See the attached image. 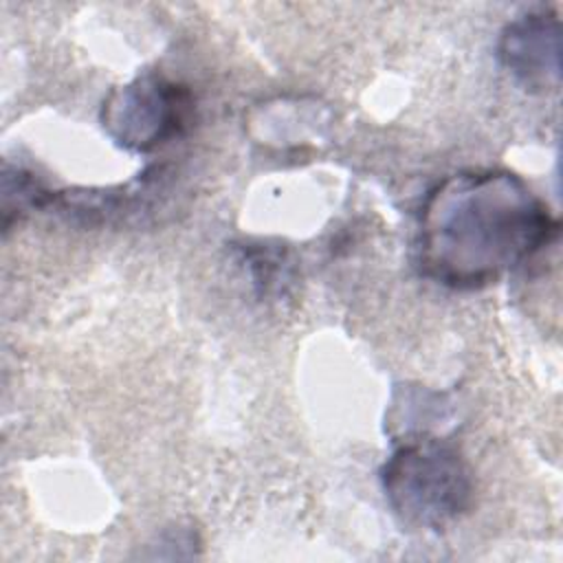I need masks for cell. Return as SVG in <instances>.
<instances>
[{"instance_id": "obj_3", "label": "cell", "mask_w": 563, "mask_h": 563, "mask_svg": "<svg viewBox=\"0 0 563 563\" xmlns=\"http://www.w3.org/2000/svg\"><path fill=\"white\" fill-rule=\"evenodd\" d=\"M194 117V97L187 86L163 75L145 73L108 92L101 106V125L123 150L152 152L180 136Z\"/></svg>"}, {"instance_id": "obj_2", "label": "cell", "mask_w": 563, "mask_h": 563, "mask_svg": "<svg viewBox=\"0 0 563 563\" xmlns=\"http://www.w3.org/2000/svg\"><path fill=\"white\" fill-rule=\"evenodd\" d=\"M380 486L394 515L411 528L442 530L473 501L464 455L435 433L400 438L380 468Z\"/></svg>"}, {"instance_id": "obj_1", "label": "cell", "mask_w": 563, "mask_h": 563, "mask_svg": "<svg viewBox=\"0 0 563 563\" xmlns=\"http://www.w3.org/2000/svg\"><path fill=\"white\" fill-rule=\"evenodd\" d=\"M556 235L559 220L517 174L471 169L429 189L416 251L424 277L477 290L526 264Z\"/></svg>"}, {"instance_id": "obj_6", "label": "cell", "mask_w": 563, "mask_h": 563, "mask_svg": "<svg viewBox=\"0 0 563 563\" xmlns=\"http://www.w3.org/2000/svg\"><path fill=\"white\" fill-rule=\"evenodd\" d=\"M286 257L282 251L275 249H249V266L253 271L255 284H260L264 290L273 288L277 284V277H286Z\"/></svg>"}, {"instance_id": "obj_4", "label": "cell", "mask_w": 563, "mask_h": 563, "mask_svg": "<svg viewBox=\"0 0 563 563\" xmlns=\"http://www.w3.org/2000/svg\"><path fill=\"white\" fill-rule=\"evenodd\" d=\"M497 55L512 79L530 92L556 90L561 81V31L552 11H528L501 31Z\"/></svg>"}, {"instance_id": "obj_5", "label": "cell", "mask_w": 563, "mask_h": 563, "mask_svg": "<svg viewBox=\"0 0 563 563\" xmlns=\"http://www.w3.org/2000/svg\"><path fill=\"white\" fill-rule=\"evenodd\" d=\"M55 194L48 191L33 174L22 169L4 167L2 178V227L9 231L13 218L29 213L33 209H44L53 205Z\"/></svg>"}]
</instances>
